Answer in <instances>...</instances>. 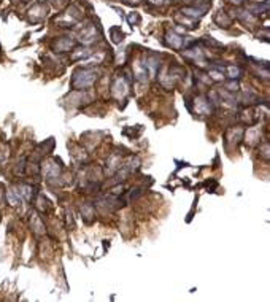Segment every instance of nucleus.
Returning a JSON list of instances; mask_svg holds the SVG:
<instances>
[{"label": "nucleus", "instance_id": "obj_1", "mask_svg": "<svg viewBox=\"0 0 270 302\" xmlns=\"http://www.w3.org/2000/svg\"><path fill=\"white\" fill-rule=\"evenodd\" d=\"M238 75H240V68L238 67H229V78H232V80H235V78H238Z\"/></svg>", "mask_w": 270, "mask_h": 302}]
</instances>
